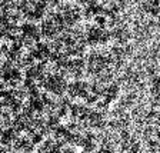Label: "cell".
Instances as JSON below:
<instances>
[{
    "mask_svg": "<svg viewBox=\"0 0 160 153\" xmlns=\"http://www.w3.org/2000/svg\"><path fill=\"white\" fill-rule=\"evenodd\" d=\"M142 9L146 14L156 17L160 14V0H143Z\"/></svg>",
    "mask_w": 160,
    "mask_h": 153,
    "instance_id": "6da1fadb",
    "label": "cell"
}]
</instances>
